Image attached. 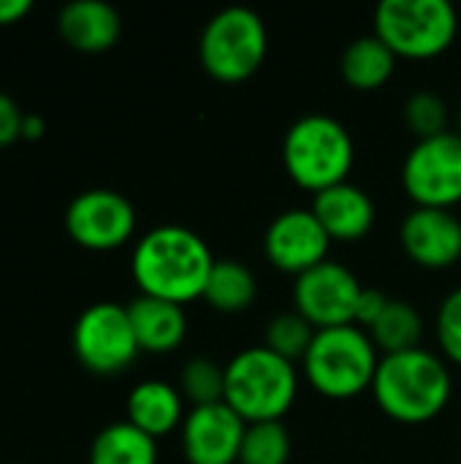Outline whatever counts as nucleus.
I'll return each mask as SVG.
<instances>
[{
    "instance_id": "obj_1",
    "label": "nucleus",
    "mask_w": 461,
    "mask_h": 464,
    "mask_svg": "<svg viewBox=\"0 0 461 464\" xmlns=\"http://www.w3.org/2000/svg\"><path fill=\"white\" fill-rule=\"evenodd\" d=\"M212 264L215 256L196 231L185 226H158L139 239L130 272L141 294L185 304L204 296Z\"/></svg>"
},
{
    "instance_id": "obj_2",
    "label": "nucleus",
    "mask_w": 461,
    "mask_h": 464,
    "mask_svg": "<svg viewBox=\"0 0 461 464\" xmlns=\"http://www.w3.org/2000/svg\"><path fill=\"white\" fill-rule=\"evenodd\" d=\"M372 394L389 419L399 424H427L437 419L451 400V372L443 359L427 348L389 353L378 364Z\"/></svg>"
},
{
    "instance_id": "obj_3",
    "label": "nucleus",
    "mask_w": 461,
    "mask_h": 464,
    "mask_svg": "<svg viewBox=\"0 0 461 464\" xmlns=\"http://www.w3.org/2000/svg\"><path fill=\"white\" fill-rule=\"evenodd\" d=\"M299 392L293 362L277 356L266 345L239 351L226 364L223 402L245 421H283Z\"/></svg>"
},
{
    "instance_id": "obj_4",
    "label": "nucleus",
    "mask_w": 461,
    "mask_h": 464,
    "mask_svg": "<svg viewBox=\"0 0 461 464\" xmlns=\"http://www.w3.org/2000/svg\"><path fill=\"white\" fill-rule=\"evenodd\" d=\"M356 160L351 130L329 114L299 117L283 139V163L288 177L312 193L348 182Z\"/></svg>"
},
{
    "instance_id": "obj_5",
    "label": "nucleus",
    "mask_w": 461,
    "mask_h": 464,
    "mask_svg": "<svg viewBox=\"0 0 461 464\" xmlns=\"http://www.w3.org/2000/svg\"><path fill=\"white\" fill-rule=\"evenodd\" d=\"M302 362L307 381L318 394L329 400H351L372 389L380 356L370 332L351 324L318 329Z\"/></svg>"
},
{
    "instance_id": "obj_6",
    "label": "nucleus",
    "mask_w": 461,
    "mask_h": 464,
    "mask_svg": "<svg viewBox=\"0 0 461 464\" xmlns=\"http://www.w3.org/2000/svg\"><path fill=\"white\" fill-rule=\"evenodd\" d=\"M269 33L261 14L247 5H228L217 11L201 30L198 57L217 82H245L266 60Z\"/></svg>"
},
{
    "instance_id": "obj_7",
    "label": "nucleus",
    "mask_w": 461,
    "mask_h": 464,
    "mask_svg": "<svg viewBox=\"0 0 461 464\" xmlns=\"http://www.w3.org/2000/svg\"><path fill=\"white\" fill-rule=\"evenodd\" d=\"M456 33L459 14L448 0H383L375 8V35L397 57H437L454 44Z\"/></svg>"
},
{
    "instance_id": "obj_8",
    "label": "nucleus",
    "mask_w": 461,
    "mask_h": 464,
    "mask_svg": "<svg viewBox=\"0 0 461 464\" xmlns=\"http://www.w3.org/2000/svg\"><path fill=\"white\" fill-rule=\"evenodd\" d=\"M402 188L416 207L451 209L461 201V136L443 130L418 139L402 163Z\"/></svg>"
},
{
    "instance_id": "obj_9",
    "label": "nucleus",
    "mask_w": 461,
    "mask_h": 464,
    "mask_svg": "<svg viewBox=\"0 0 461 464\" xmlns=\"http://www.w3.org/2000/svg\"><path fill=\"white\" fill-rule=\"evenodd\" d=\"M73 351L95 375H117L139 356V343L128 310L114 302L87 307L73 326Z\"/></svg>"
},
{
    "instance_id": "obj_10",
    "label": "nucleus",
    "mask_w": 461,
    "mask_h": 464,
    "mask_svg": "<svg viewBox=\"0 0 461 464\" xmlns=\"http://www.w3.org/2000/svg\"><path fill=\"white\" fill-rule=\"evenodd\" d=\"M361 288L364 285L348 266L337 261H323L296 277L293 304L296 313L307 318L315 329L351 326L356 318V302Z\"/></svg>"
},
{
    "instance_id": "obj_11",
    "label": "nucleus",
    "mask_w": 461,
    "mask_h": 464,
    "mask_svg": "<svg viewBox=\"0 0 461 464\" xmlns=\"http://www.w3.org/2000/svg\"><path fill=\"white\" fill-rule=\"evenodd\" d=\"M65 228L87 250H114L133 237L136 209L117 190H84L71 201Z\"/></svg>"
},
{
    "instance_id": "obj_12",
    "label": "nucleus",
    "mask_w": 461,
    "mask_h": 464,
    "mask_svg": "<svg viewBox=\"0 0 461 464\" xmlns=\"http://www.w3.org/2000/svg\"><path fill=\"white\" fill-rule=\"evenodd\" d=\"M329 245L331 237L312 209H285L264 234V253L272 266L296 277L329 261Z\"/></svg>"
},
{
    "instance_id": "obj_13",
    "label": "nucleus",
    "mask_w": 461,
    "mask_h": 464,
    "mask_svg": "<svg viewBox=\"0 0 461 464\" xmlns=\"http://www.w3.org/2000/svg\"><path fill=\"white\" fill-rule=\"evenodd\" d=\"M247 424L226 405L190 408L182 421V451L190 464H236Z\"/></svg>"
},
{
    "instance_id": "obj_14",
    "label": "nucleus",
    "mask_w": 461,
    "mask_h": 464,
    "mask_svg": "<svg viewBox=\"0 0 461 464\" xmlns=\"http://www.w3.org/2000/svg\"><path fill=\"white\" fill-rule=\"evenodd\" d=\"M399 239L405 253L427 269H446L461 258V220L451 209L416 207L405 215Z\"/></svg>"
},
{
    "instance_id": "obj_15",
    "label": "nucleus",
    "mask_w": 461,
    "mask_h": 464,
    "mask_svg": "<svg viewBox=\"0 0 461 464\" xmlns=\"http://www.w3.org/2000/svg\"><path fill=\"white\" fill-rule=\"evenodd\" d=\"M310 209L331 237V242H359L375 226V201L353 182H340L315 193Z\"/></svg>"
},
{
    "instance_id": "obj_16",
    "label": "nucleus",
    "mask_w": 461,
    "mask_h": 464,
    "mask_svg": "<svg viewBox=\"0 0 461 464\" xmlns=\"http://www.w3.org/2000/svg\"><path fill=\"white\" fill-rule=\"evenodd\" d=\"M136 343L147 353H171L182 345L187 334V318L182 304L155 299V296H136L130 304H125Z\"/></svg>"
},
{
    "instance_id": "obj_17",
    "label": "nucleus",
    "mask_w": 461,
    "mask_h": 464,
    "mask_svg": "<svg viewBox=\"0 0 461 464\" xmlns=\"http://www.w3.org/2000/svg\"><path fill=\"white\" fill-rule=\"evenodd\" d=\"M60 35L79 52H106L117 44L122 22L103 0H73L60 11Z\"/></svg>"
},
{
    "instance_id": "obj_18",
    "label": "nucleus",
    "mask_w": 461,
    "mask_h": 464,
    "mask_svg": "<svg viewBox=\"0 0 461 464\" xmlns=\"http://www.w3.org/2000/svg\"><path fill=\"white\" fill-rule=\"evenodd\" d=\"M128 421L158 440L185 421L182 394L171 383L144 381L128 397Z\"/></svg>"
},
{
    "instance_id": "obj_19",
    "label": "nucleus",
    "mask_w": 461,
    "mask_h": 464,
    "mask_svg": "<svg viewBox=\"0 0 461 464\" xmlns=\"http://www.w3.org/2000/svg\"><path fill=\"white\" fill-rule=\"evenodd\" d=\"M397 54L375 35H361L356 38L345 52H342V63H340V71H342V79L353 87V90H361V92H370V90H380L397 71Z\"/></svg>"
},
{
    "instance_id": "obj_20",
    "label": "nucleus",
    "mask_w": 461,
    "mask_h": 464,
    "mask_svg": "<svg viewBox=\"0 0 461 464\" xmlns=\"http://www.w3.org/2000/svg\"><path fill=\"white\" fill-rule=\"evenodd\" d=\"M255 294H258L255 275L242 261L215 258L201 299H206L209 307L220 313H242L255 302Z\"/></svg>"
},
{
    "instance_id": "obj_21",
    "label": "nucleus",
    "mask_w": 461,
    "mask_h": 464,
    "mask_svg": "<svg viewBox=\"0 0 461 464\" xmlns=\"http://www.w3.org/2000/svg\"><path fill=\"white\" fill-rule=\"evenodd\" d=\"M90 464H158V446L130 421H120L92 440Z\"/></svg>"
},
{
    "instance_id": "obj_22",
    "label": "nucleus",
    "mask_w": 461,
    "mask_h": 464,
    "mask_svg": "<svg viewBox=\"0 0 461 464\" xmlns=\"http://www.w3.org/2000/svg\"><path fill=\"white\" fill-rule=\"evenodd\" d=\"M421 334H424L421 313L405 299H389V307L383 310L378 324L370 329V337H372L375 348L383 351V356L421 348L418 345Z\"/></svg>"
},
{
    "instance_id": "obj_23",
    "label": "nucleus",
    "mask_w": 461,
    "mask_h": 464,
    "mask_svg": "<svg viewBox=\"0 0 461 464\" xmlns=\"http://www.w3.org/2000/svg\"><path fill=\"white\" fill-rule=\"evenodd\" d=\"M291 435L283 421L247 424L236 464H288Z\"/></svg>"
},
{
    "instance_id": "obj_24",
    "label": "nucleus",
    "mask_w": 461,
    "mask_h": 464,
    "mask_svg": "<svg viewBox=\"0 0 461 464\" xmlns=\"http://www.w3.org/2000/svg\"><path fill=\"white\" fill-rule=\"evenodd\" d=\"M179 394L193 402V408L223 402L226 394V367L206 356H196L182 367L179 375Z\"/></svg>"
},
{
    "instance_id": "obj_25",
    "label": "nucleus",
    "mask_w": 461,
    "mask_h": 464,
    "mask_svg": "<svg viewBox=\"0 0 461 464\" xmlns=\"http://www.w3.org/2000/svg\"><path fill=\"white\" fill-rule=\"evenodd\" d=\"M315 326L302 318L296 310L293 313H280L269 321L266 326V348L274 351L277 356L288 359V362H296V359H304L312 340H315Z\"/></svg>"
},
{
    "instance_id": "obj_26",
    "label": "nucleus",
    "mask_w": 461,
    "mask_h": 464,
    "mask_svg": "<svg viewBox=\"0 0 461 464\" xmlns=\"http://www.w3.org/2000/svg\"><path fill=\"white\" fill-rule=\"evenodd\" d=\"M405 122L408 128L418 136V139H429L437 136L443 130H448V109L446 101L435 92H413L405 103Z\"/></svg>"
},
{
    "instance_id": "obj_27",
    "label": "nucleus",
    "mask_w": 461,
    "mask_h": 464,
    "mask_svg": "<svg viewBox=\"0 0 461 464\" xmlns=\"http://www.w3.org/2000/svg\"><path fill=\"white\" fill-rule=\"evenodd\" d=\"M437 343L451 362L461 364V288L451 291L437 310Z\"/></svg>"
},
{
    "instance_id": "obj_28",
    "label": "nucleus",
    "mask_w": 461,
    "mask_h": 464,
    "mask_svg": "<svg viewBox=\"0 0 461 464\" xmlns=\"http://www.w3.org/2000/svg\"><path fill=\"white\" fill-rule=\"evenodd\" d=\"M389 307V296L378 288H361L359 302H356V318L353 324L361 329H372L378 324V318L383 315V310Z\"/></svg>"
},
{
    "instance_id": "obj_29",
    "label": "nucleus",
    "mask_w": 461,
    "mask_h": 464,
    "mask_svg": "<svg viewBox=\"0 0 461 464\" xmlns=\"http://www.w3.org/2000/svg\"><path fill=\"white\" fill-rule=\"evenodd\" d=\"M22 120L24 114L19 111V106L0 92V147L16 141L22 136Z\"/></svg>"
},
{
    "instance_id": "obj_30",
    "label": "nucleus",
    "mask_w": 461,
    "mask_h": 464,
    "mask_svg": "<svg viewBox=\"0 0 461 464\" xmlns=\"http://www.w3.org/2000/svg\"><path fill=\"white\" fill-rule=\"evenodd\" d=\"M30 0H0V24H14L30 11Z\"/></svg>"
},
{
    "instance_id": "obj_31",
    "label": "nucleus",
    "mask_w": 461,
    "mask_h": 464,
    "mask_svg": "<svg viewBox=\"0 0 461 464\" xmlns=\"http://www.w3.org/2000/svg\"><path fill=\"white\" fill-rule=\"evenodd\" d=\"M43 133V120L41 117H33V114H24L22 120V136L24 139H38Z\"/></svg>"
},
{
    "instance_id": "obj_32",
    "label": "nucleus",
    "mask_w": 461,
    "mask_h": 464,
    "mask_svg": "<svg viewBox=\"0 0 461 464\" xmlns=\"http://www.w3.org/2000/svg\"><path fill=\"white\" fill-rule=\"evenodd\" d=\"M459 136H461V109H459Z\"/></svg>"
}]
</instances>
